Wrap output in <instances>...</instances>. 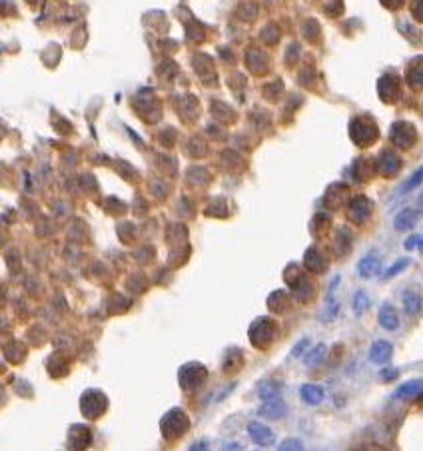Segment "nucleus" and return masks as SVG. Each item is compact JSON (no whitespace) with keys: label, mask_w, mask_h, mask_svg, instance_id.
<instances>
[{"label":"nucleus","mask_w":423,"mask_h":451,"mask_svg":"<svg viewBox=\"0 0 423 451\" xmlns=\"http://www.w3.org/2000/svg\"><path fill=\"white\" fill-rule=\"evenodd\" d=\"M403 246H405V250H413V248H419V246H421V236H419V234H415V236L407 237Z\"/></svg>","instance_id":"dca6fc26"},{"label":"nucleus","mask_w":423,"mask_h":451,"mask_svg":"<svg viewBox=\"0 0 423 451\" xmlns=\"http://www.w3.org/2000/svg\"><path fill=\"white\" fill-rule=\"evenodd\" d=\"M379 326L387 332H393V330L400 328V317H398V313H395L391 304H383L379 309Z\"/></svg>","instance_id":"7ed1b4c3"},{"label":"nucleus","mask_w":423,"mask_h":451,"mask_svg":"<svg viewBox=\"0 0 423 451\" xmlns=\"http://www.w3.org/2000/svg\"><path fill=\"white\" fill-rule=\"evenodd\" d=\"M259 397L263 400V404L280 402V400H282V387H280V385H274V383H261V385H259Z\"/></svg>","instance_id":"6e6552de"},{"label":"nucleus","mask_w":423,"mask_h":451,"mask_svg":"<svg viewBox=\"0 0 423 451\" xmlns=\"http://www.w3.org/2000/svg\"><path fill=\"white\" fill-rule=\"evenodd\" d=\"M300 393H302V400L309 405H318L324 402V397H326V391H324V387H320V385H313V383H306V385H302V389H300Z\"/></svg>","instance_id":"20e7f679"},{"label":"nucleus","mask_w":423,"mask_h":451,"mask_svg":"<svg viewBox=\"0 0 423 451\" xmlns=\"http://www.w3.org/2000/svg\"><path fill=\"white\" fill-rule=\"evenodd\" d=\"M417 218H419V212H417V210H403V212L395 218V228H398V230H407V228H411V226L417 222Z\"/></svg>","instance_id":"9b49d317"},{"label":"nucleus","mask_w":423,"mask_h":451,"mask_svg":"<svg viewBox=\"0 0 423 451\" xmlns=\"http://www.w3.org/2000/svg\"><path fill=\"white\" fill-rule=\"evenodd\" d=\"M377 272H379V260L376 256H365L363 260L357 263V274L361 278H365V280L377 276Z\"/></svg>","instance_id":"39448f33"},{"label":"nucleus","mask_w":423,"mask_h":451,"mask_svg":"<svg viewBox=\"0 0 423 451\" xmlns=\"http://www.w3.org/2000/svg\"><path fill=\"white\" fill-rule=\"evenodd\" d=\"M328 354V348L324 346V343H318L313 350H307V354H304V363H306L307 367H311V365H318L324 357Z\"/></svg>","instance_id":"9d476101"},{"label":"nucleus","mask_w":423,"mask_h":451,"mask_svg":"<svg viewBox=\"0 0 423 451\" xmlns=\"http://www.w3.org/2000/svg\"><path fill=\"white\" fill-rule=\"evenodd\" d=\"M287 411V407L283 404L282 400L280 402H270V404H263L259 407V415H266L270 419H278V417H283V413Z\"/></svg>","instance_id":"0eeeda50"},{"label":"nucleus","mask_w":423,"mask_h":451,"mask_svg":"<svg viewBox=\"0 0 423 451\" xmlns=\"http://www.w3.org/2000/svg\"><path fill=\"white\" fill-rule=\"evenodd\" d=\"M403 308H405V311H407L409 315L417 313V311L421 309V298H419V294L413 291V289L405 291V294H403Z\"/></svg>","instance_id":"1a4fd4ad"},{"label":"nucleus","mask_w":423,"mask_h":451,"mask_svg":"<svg viewBox=\"0 0 423 451\" xmlns=\"http://www.w3.org/2000/svg\"><path fill=\"white\" fill-rule=\"evenodd\" d=\"M421 184V170H417L415 174H413V178L411 180H407L403 186L400 188V194H405L407 190H413V188H417Z\"/></svg>","instance_id":"ddd939ff"},{"label":"nucleus","mask_w":423,"mask_h":451,"mask_svg":"<svg viewBox=\"0 0 423 451\" xmlns=\"http://www.w3.org/2000/svg\"><path fill=\"white\" fill-rule=\"evenodd\" d=\"M248 433H250L252 441L258 443V445H274V441H276L274 431L268 426L259 423V421H250L248 423Z\"/></svg>","instance_id":"f257e3e1"},{"label":"nucleus","mask_w":423,"mask_h":451,"mask_svg":"<svg viewBox=\"0 0 423 451\" xmlns=\"http://www.w3.org/2000/svg\"><path fill=\"white\" fill-rule=\"evenodd\" d=\"M391 352H393V348H391L389 341H376L369 350V361L377 363V365H383L391 359Z\"/></svg>","instance_id":"f03ea898"},{"label":"nucleus","mask_w":423,"mask_h":451,"mask_svg":"<svg viewBox=\"0 0 423 451\" xmlns=\"http://www.w3.org/2000/svg\"><path fill=\"white\" fill-rule=\"evenodd\" d=\"M307 346H309V339H307V337H304V339H302V341H300V343H298V346L294 348L292 356H294V357H302V356H304V354H306L304 350H306Z\"/></svg>","instance_id":"f3484780"},{"label":"nucleus","mask_w":423,"mask_h":451,"mask_svg":"<svg viewBox=\"0 0 423 451\" xmlns=\"http://www.w3.org/2000/svg\"><path fill=\"white\" fill-rule=\"evenodd\" d=\"M367 304H369V298H367V294L365 291H355V296H353V313L355 315H361L365 308H367Z\"/></svg>","instance_id":"f8f14e48"},{"label":"nucleus","mask_w":423,"mask_h":451,"mask_svg":"<svg viewBox=\"0 0 423 451\" xmlns=\"http://www.w3.org/2000/svg\"><path fill=\"white\" fill-rule=\"evenodd\" d=\"M421 395V381L413 380L407 381V383H401L400 387L395 389V397H419Z\"/></svg>","instance_id":"423d86ee"},{"label":"nucleus","mask_w":423,"mask_h":451,"mask_svg":"<svg viewBox=\"0 0 423 451\" xmlns=\"http://www.w3.org/2000/svg\"><path fill=\"white\" fill-rule=\"evenodd\" d=\"M381 380H393V378H398V369H393V367H389V369H381Z\"/></svg>","instance_id":"a211bd4d"},{"label":"nucleus","mask_w":423,"mask_h":451,"mask_svg":"<svg viewBox=\"0 0 423 451\" xmlns=\"http://www.w3.org/2000/svg\"><path fill=\"white\" fill-rule=\"evenodd\" d=\"M407 263H409V260H407V258H403V260H400V261H398V263H395V266H391V268H389V270L385 272V278H391V276L400 274V270H403V268H405Z\"/></svg>","instance_id":"2eb2a0df"},{"label":"nucleus","mask_w":423,"mask_h":451,"mask_svg":"<svg viewBox=\"0 0 423 451\" xmlns=\"http://www.w3.org/2000/svg\"><path fill=\"white\" fill-rule=\"evenodd\" d=\"M282 451H292V449H304V443L300 439H287V441H282L280 445Z\"/></svg>","instance_id":"4468645a"}]
</instances>
